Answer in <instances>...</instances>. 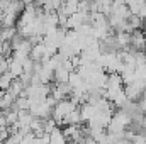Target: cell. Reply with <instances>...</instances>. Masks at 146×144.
I'll return each instance as SVG.
<instances>
[{
	"label": "cell",
	"mask_w": 146,
	"mask_h": 144,
	"mask_svg": "<svg viewBox=\"0 0 146 144\" xmlns=\"http://www.w3.org/2000/svg\"><path fill=\"white\" fill-rule=\"evenodd\" d=\"M48 144H68V139L63 132V129L56 127L51 134H49V143Z\"/></svg>",
	"instance_id": "cell-1"
},
{
	"label": "cell",
	"mask_w": 146,
	"mask_h": 144,
	"mask_svg": "<svg viewBox=\"0 0 146 144\" xmlns=\"http://www.w3.org/2000/svg\"><path fill=\"white\" fill-rule=\"evenodd\" d=\"M24 132L22 131H15V132H10V136L5 139V144H21L24 139Z\"/></svg>",
	"instance_id": "cell-2"
}]
</instances>
